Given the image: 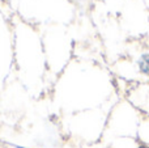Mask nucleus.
Wrapping results in <instances>:
<instances>
[{"instance_id":"f257e3e1","label":"nucleus","mask_w":149,"mask_h":148,"mask_svg":"<svg viewBox=\"0 0 149 148\" xmlns=\"http://www.w3.org/2000/svg\"><path fill=\"white\" fill-rule=\"evenodd\" d=\"M140 70L149 76V55H144L140 60Z\"/></svg>"},{"instance_id":"f03ea898","label":"nucleus","mask_w":149,"mask_h":148,"mask_svg":"<svg viewBox=\"0 0 149 148\" xmlns=\"http://www.w3.org/2000/svg\"><path fill=\"white\" fill-rule=\"evenodd\" d=\"M16 148H24V147H16Z\"/></svg>"}]
</instances>
